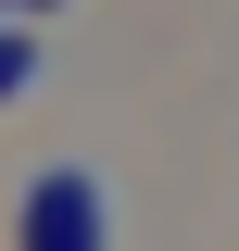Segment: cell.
Masks as SVG:
<instances>
[{
  "mask_svg": "<svg viewBox=\"0 0 239 251\" xmlns=\"http://www.w3.org/2000/svg\"><path fill=\"white\" fill-rule=\"evenodd\" d=\"M26 251H101V188L89 176H51L26 201Z\"/></svg>",
  "mask_w": 239,
  "mask_h": 251,
  "instance_id": "obj_1",
  "label": "cell"
}]
</instances>
